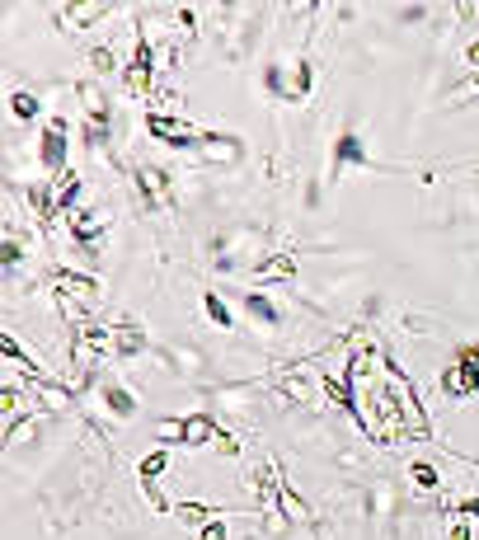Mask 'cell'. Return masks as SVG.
Wrapping results in <instances>:
<instances>
[{"label":"cell","instance_id":"obj_1","mask_svg":"<svg viewBox=\"0 0 479 540\" xmlns=\"http://www.w3.org/2000/svg\"><path fill=\"white\" fill-rule=\"evenodd\" d=\"M52 301L62 310V320L71 329H85L90 315L99 310V282L85 278V273H71V268H57L52 273Z\"/></svg>","mask_w":479,"mask_h":540},{"label":"cell","instance_id":"obj_2","mask_svg":"<svg viewBox=\"0 0 479 540\" xmlns=\"http://www.w3.org/2000/svg\"><path fill=\"white\" fill-rule=\"evenodd\" d=\"M273 390L287 395L292 404H301V409H320V404L329 400V395H325V376H315L310 367H287L282 376H273Z\"/></svg>","mask_w":479,"mask_h":540},{"label":"cell","instance_id":"obj_3","mask_svg":"<svg viewBox=\"0 0 479 540\" xmlns=\"http://www.w3.org/2000/svg\"><path fill=\"white\" fill-rule=\"evenodd\" d=\"M146 132H151L155 141H165V146H179V151H198L202 146V127H193V123H184V118H174V113H151L146 118Z\"/></svg>","mask_w":479,"mask_h":540},{"label":"cell","instance_id":"obj_4","mask_svg":"<svg viewBox=\"0 0 479 540\" xmlns=\"http://www.w3.org/2000/svg\"><path fill=\"white\" fill-rule=\"evenodd\" d=\"M38 160L47 170V184L66 174V118H47L43 137H38Z\"/></svg>","mask_w":479,"mask_h":540},{"label":"cell","instance_id":"obj_5","mask_svg":"<svg viewBox=\"0 0 479 540\" xmlns=\"http://www.w3.org/2000/svg\"><path fill=\"white\" fill-rule=\"evenodd\" d=\"M137 202L141 212H160V207H170V174L155 170V165H137Z\"/></svg>","mask_w":479,"mask_h":540},{"label":"cell","instance_id":"obj_6","mask_svg":"<svg viewBox=\"0 0 479 540\" xmlns=\"http://www.w3.org/2000/svg\"><path fill=\"white\" fill-rule=\"evenodd\" d=\"M198 160L202 165H240L245 160V137H231V132H207L198 146Z\"/></svg>","mask_w":479,"mask_h":540},{"label":"cell","instance_id":"obj_7","mask_svg":"<svg viewBox=\"0 0 479 540\" xmlns=\"http://www.w3.org/2000/svg\"><path fill=\"white\" fill-rule=\"evenodd\" d=\"M371 155H367V141H362V132H353V127H343L339 137H334V174L343 170H367Z\"/></svg>","mask_w":479,"mask_h":540},{"label":"cell","instance_id":"obj_8","mask_svg":"<svg viewBox=\"0 0 479 540\" xmlns=\"http://www.w3.org/2000/svg\"><path fill=\"white\" fill-rule=\"evenodd\" d=\"M442 390H447L451 400H470V395L479 390V367H475V362H461V357H456V362L442 371Z\"/></svg>","mask_w":479,"mask_h":540},{"label":"cell","instance_id":"obj_9","mask_svg":"<svg viewBox=\"0 0 479 540\" xmlns=\"http://www.w3.org/2000/svg\"><path fill=\"white\" fill-rule=\"evenodd\" d=\"M146 353V329H141L137 320H118L113 324V357H123V362H132V357Z\"/></svg>","mask_w":479,"mask_h":540},{"label":"cell","instance_id":"obj_10","mask_svg":"<svg viewBox=\"0 0 479 540\" xmlns=\"http://www.w3.org/2000/svg\"><path fill=\"white\" fill-rule=\"evenodd\" d=\"M278 512H282V517H287V522H292V526H306V522H315V508H310L306 498L296 494V489H292V484H287V479H282V484H278Z\"/></svg>","mask_w":479,"mask_h":540},{"label":"cell","instance_id":"obj_11","mask_svg":"<svg viewBox=\"0 0 479 540\" xmlns=\"http://www.w3.org/2000/svg\"><path fill=\"white\" fill-rule=\"evenodd\" d=\"M221 437L212 414H184V447H212Z\"/></svg>","mask_w":479,"mask_h":540},{"label":"cell","instance_id":"obj_12","mask_svg":"<svg viewBox=\"0 0 479 540\" xmlns=\"http://www.w3.org/2000/svg\"><path fill=\"white\" fill-rule=\"evenodd\" d=\"M245 315L254 324H263V329H278V324H282V310L273 306L263 292H245Z\"/></svg>","mask_w":479,"mask_h":540},{"label":"cell","instance_id":"obj_13","mask_svg":"<svg viewBox=\"0 0 479 540\" xmlns=\"http://www.w3.org/2000/svg\"><path fill=\"white\" fill-rule=\"evenodd\" d=\"M104 409H109V418H123L127 423V418H137V395L113 381V386H104Z\"/></svg>","mask_w":479,"mask_h":540},{"label":"cell","instance_id":"obj_14","mask_svg":"<svg viewBox=\"0 0 479 540\" xmlns=\"http://www.w3.org/2000/svg\"><path fill=\"white\" fill-rule=\"evenodd\" d=\"M113 5H99V0H90V5H62V29H80V24H94V19H104Z\"/></svg>","mask_w":479,"mask_h":540},{"label":"cell","instance_id":"obj_15","mask_svg":"<svg viewBox=\"0 0 479 540\" xmlns=\"http://www.w3.org/2000/svg\"><path fill=\"white\" fill-rule=\"evenodd\" d=\"M24 259H29V254H24V235L5 231V245H0V263H5V278H10V273H19V268H24Z\"/></svg>","mask_w":479,"mask_h":540},{"label":"cell","instance_id":"obj_16","mask_svg":"<svg viewBox=\"0 0 479 540\" xmlns=\"http://www.w3.org/2000/svg\"><path fill=\"white\" fill-rule=\"evenodd\" d=\"M409 479H414L418 494H437V489H442V475H437L433 461H414L409 465Z\"/></svg>","mask_w":479,"mask_h":540},{"label":"cell","instance_id":"obj_17","mask_svg":"<svg viewBox=\"0 0 479 540\" xmlns=\"http://www.w3.org/2000/svg\"><path fill=\"white\" fill-rule=\"evenodd\" d=\"M202 310H207V320L217 324V329H235V315H231V306L221 301V292H202Z\"/></svg>","mask_w":479,"mask_h":540},{"label":"cell","instance_id":"obj_18","mask_svg":"<svg viewBox=\"0 0 479 540\" xmlns=\"http://www.w3.org/2000/svg\"><path fill=\"white\" fill-rule=\"evenodd\" d=\"M10 113H15L19 123H38V113H43V104H38V94L15 90V94H10Z\"/></svg>","mask_w":479,"mask_h":540},{"label":"cell","instance_id":"obj_19","mask_svg":"<svg viewBox=\"0 0 479 540\" xmlns=\"http://www.w3.org/2000/svg\"><path fill=\"white\" fill-rule=\"evenodd\" d=\"M38 423H43L38 414H33V418H19V423H10V428H5V447H24L33 432H38Z\"/></svg>","mask_w":479,"mask_h":540},{"label":"cell","instance_id":"obj_20","mask_svg":"<svg viewBox=\"0 0 479 540\" xmlns=\"http://www.w3.org/2000/svg\"><path fill=\"white\" fill-rule=\"evenodd\" d=\"M174 517H179L184 526H198V531H202V526L212 522V508H207V503H179V508H174Z\"/></svg>","mask_w":479,"mask_h":540},{"label":"cell","instance_id":"obj_21","mask_svg":"<svg viewBox=\"0 0 479 540\" xmlns=\"http://www.w3.org/2000/svg\"><path fill=\"white\" fill-rule=\"evenodd\" d=\"M259 273H263V278H282V282H287V278L296 273V259H292V254H278V259H263V263H259Z\"/></svg>","mask_w":479,"mask_h":540},{"label":"cell","instance_id":"obj_22","mask_svg":"<svg viewBox=\"0 0 479 540\" xmlns=\"http://www.w3.org/2000/svg\"><path fill=\"white\" fill-rule=\"evenodd\" d=\"M141 494H146V503H151V508L160 512V517H165V512H174V508H179V503H170V498H165V489H160L155 479H141Z\"/></svg>","mask_w":479,"mask_h":540},{"label":"cell","instance_id":"obj_23","mask_svg":"<svg viewBox=\"0 0 479 540\" xmlns=\"http://www.w3.org/2000/svg\"><path fill=\"white\" fill-rule=\"evenodd\" d=\"M155 437L170 442V447H184V418H160L155 423Z\"/></svg>","mask_w":479,"mask_h":540},{"label":"cell","instance_id":"obj_24","mask_svg":"<svg viewBox=\"0 0 479 540\" xmlns=\"http://www.w3.org/2000/svg\"><path fill=\"white\" fill-rule=\"evenodd\" d=\"M170 470V451H151L146 461H141V479H160Z\"/></svg>","mask_w":479,"mask_h":540},{"label":"cell","instance_id":"obj_25","mask_svg":"<svg viewBox=\"0 0 479 540\" xmlns=\"http://www.w3.org/2000/svg\"><path fill=\"white\" fill-rule=\"evenodd\" d=\"M90 62H94V71H99V76H109V71H118V57H113L109 47H94V52H90Z\"/></svg>","mask_w":479,"mask_h":540},{"label":"cell","instance_id":"obj_26","mask_svg":"<svg viewBox=\"0 0 479 540\" xmlns=\"http://www.w3.org/2000/svg\"><path fill=\"white\" fill-rule=\"evenodd\" d=\"M226 536H231V526L217 522V517H212V522H207V526L198 531V540H226Z\"/></svg>","mask_w":479,"mask_h":540},{"label":"cell","instance_id":"obj_27","mask_svg":"<svg viewBox=\"0 0 479 540\" xmlns=\"http://www.w3.org/2000/svg\"><path fill=\"white\" fill-rule=\"evenodd\" d=\"M456 517H461V522H475V517H479V498H461V503H456Z\"/></svg>","mask_w":479,"mask_h":540},{"label":"cell","instance_id":"obj_28","mask_svg":"<svg viewBox=\"0 0 479 540\" xmlns=\"http://www.w3.org/2000/svg\"><path fill=\"white\" fill-rule=\"evenodd\" d=\"M451 540H470V522H461V517H456V526H451Z\"/></svg>","mask_w":479,"mask_h":540},{"label":"cell","instance_id":"obj_29","mask_svg":"<svg viewBox=\"0 0 479 540\" xmlns=\"http://www.w3.org/2000/svg\"><path fill=\"white\" fill-rule=\"evenodd\" d=\"M465 66H470V71H479V43L465 47Z\"/></svg>","mask_w":479,"mask_h":540}]
</instances>
